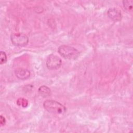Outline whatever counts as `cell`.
Masks as SVG:
<instances>
[{
    "label": "cell",
    "instance_id": "cell-7",
    "mask_svg": "<svg viewBox=\"0 0 133 133\" xmlns=\"http://www.w3.org/2000/svg\"><path fill=\"white\" fill-rule=\"evenodd\" d=\"M39 94L43 97H47L51 95V90L50 88L45 85L41 86L38 89Z\"/></svg>",
    "mask_w": 133,
    "mask_h": 133
},
{
    "label": "cell",
    "instance_id": "cell-6",
    "mask_svg": "<svg viewBox=\"0 0 133 133\" xmlns=\"http://www.w3.org/2000/svg\"><path fill=\"white\" fill-rule=\"evenodd\" d=\"M16 77L21 80L26 79L30 76V72L24 68H18L15 71Z\"/></svg>",
    "mask_w": 133,
    "mask_h": 133
},
{
    "label": "cell",
    "instance_id": "cell-5",
    "mask_svg": "<svg viewBox=\"0 0 133 133\" xmlns=\"http://www.w3.org/2000/svg\"><path fill=\"white\" fill-rule=\"evenodd\" d=\"M109 17L114 21H119L122 20V14L121 10L116 7L110 8L107 11Z\"/></svg>",
    "mask_w": 133,
    "mask_h": 133
},
{
    "label": "cell",
    "instance_id": "cell-8",
    "mask_svg": "<svg viewBox=\"0 0 133 133\" xmlns=\"http://www.w3.org/2000/svg\"><path fill=\"white\" fill-rule=\"evenodd\" d=\"M132 4H133V1L131 0L123 1V7L125 10L127 12H130L132 10Z\"/></svg>",
    "mask_w": 133,
    "mask_h": 133
},
{
    "label": "cell",
    "instance_id": "cell-3",
    "mask_svg": "<svg viewBox=\"0 0 133 133\" xmlns=\"http://www.w3.org/2000/svg\"><path fill=\"white\" fill-rule=\"evenodd\" d=\"M10 39L12 43L18 47H24L29 43L28 37L23 33H14L11 35Z\"/></svg>",
    "mask_w": 133,
    "mask_h": 133
},
{
    "label": "cell",
    "instance_id": "cell-1",
    "mask_svg": "<svg viewBox=\"0 0 133 133\" xmlns=\"http://www.w3.org/2000/svg\"><path fill=\"white\" fill-rule=\"evenodd\" d=\"M44 109L49 113L62 114L66 111V107L61 103L53 100H47L43 103Z\"/></svg>",
    "mask_w": 133,
    "mask_h": 133
},
{
    "label": "cell",
    "instance_id": "cell-10",
    "mask_svg": "<svg viewBox=\"0 0 133 133\" xmlns=\"http://www.w3.org/2000/svg\"><path fill=\"white\" fill-rule=\"evenodd\" d=\"M7 60V55L6 53L3 51H1L0 52V63L3 64L6 62Z\"/></svg>",
    "mask_w": 133,
    "mask_h": 133
},
{
    "label": "cell",
    "instance_id": "cell-9",
    "mask_svg": "<svg viewBox=\"0 0 133 133\" xmlns=\"http://www.w3.org/2000/svg\"><path fill=\"white\" fill-rule=\"evenodd\" d=\"M17 104L23 108H25L28 105V101L23 98H20L17 101Z\"/></svg>",
    "mask_w": 133,
    "mask_h": 133
},
{
    "label": "cell",
    "instance_id": "cell-11",
    "mask_svg": "<svg viewBox=\"0 0 133 133\" xmlns=\"http://www.w3.org/2000/svg\"><path fill=\"white\" fill-rule=\"evenodd\" d=\"M6 123V119L2 115L0 116V124L1 126H4Z\"/></svg>",
    "mask_w": 133,
    "mask_h": 133
},
{
    "label": "cell",
    "instance_id": "cell-4",
    "mask_svg": "<svg viewBox=\"0 0 133 133\" xmlns=\"http://www.w3.org/2000/svg\"><path fill=\"white\" fill-rule=\"evenodd\" d=\"M46 66L50 70L59 69L62 64V60L58 56L51 54L49 55L46 60Z\"/></svg>",
    "mask_w": 133,
    "mask_h": 133
},
{
    "label": "cell",
    "instance_id": "cell-2",
    "mask_svg": "<svg viewBox=\"0 0 133 133\" xmlns=\"http://www.w3.org/2000/svg\"><path fill=\"white\" fill-rule=\"evenodd\" d=\"M58 52L62 57L69 60L76 59L79 54L77 49L65 45L60 46L58 48Z\"/></svg>",
    "mask_w": 133,
    "mask_h": 133
}]
</instances>
